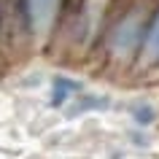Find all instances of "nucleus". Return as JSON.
I'll return each instance as SVG.
<instances>
[{
  "label": "nucleus",
  "instance_id": "nucleus-1",
  "mask_svg": "<svg viewBox=\"0 0 159 159\" xmlns=\"http://www.w3.org/2000/svg\"><path fill=\"white\" fill-rule=\"evenodd\" d=\"M151 8L154 6L143 3V0H135V3H129L127 8H121L108 22L105 33H102V51H105V57L111 62L129 65V67L138 65Z\"/></svg>",
  "mask_w": 159,
  "mask_h": 159
},
{
  "label": "nucleus",
  "instance_id": "nucleus-2",
  "mask_svg": "<svg viewBox=\"0 0 159 159\" xmlns=\"http://www.w3.org/2000/svg\"><path fill=\"white\" fill-rule=\"evenodd\" d=\"M65 3L67 0H22V16H25L27 35L33 41L51 38L62 11H65Z\"/></svg>",
  "mask_w": 159,
  "mask_h": 159
},
{
  "label": "nucleus",
  "instance_id": "nucleus-3",
  "mask_svg": "<svg viewBox=\"0 0 159 159\" xmlns=\"http://www.w3.org/2000/svg\"><path fill=\"white\" fill-rule=\"evenodd\" d=\"M138 70H159V0L154 3L148 16V25H146V38H143V49L140 57H138Z\"/></svg>",
  "mask_w": 159,
  "mask_h": 159
},
{
  "label": "nucleus",
  "instance_id": "nucleus-4",
  "mask_svg": "<svg viewBox=\"0 0 159 159\" xmlns=\"http://www.w3.org/2000/svg\"><path fill=\"white\" fill-rule=\"evenodd\" d=\"M84 84L75 81V78H67V75H54L51 81V97H49V105L51 108H62L73 94H81Z\"/></svg>",
  "mask_w": 159,
  "mask_h": 159
},
{
  "label": "nucleus",
  "instance_id": "nucleus-5",
  "mask_svg": "<svg viewBox=\"0 0 159 159\" xmlns=\"http://www.w3.org/2000/svg\"><path fill=\"white\" fill-rule=\"evenodd\" d=\"M129 116H132V121L138 127H151L159 119V111L151 102H135L132 108H129Z\"/></svg>",
  "mask_w": 159,
  "mask_h": 159
},
{
  "label": "nucleus",
  "instance_id": "nucleus-6",
  "mask_svg": "<svg viewBox=\"0 0 159 159\" xmlns=\"http://www.w3.org/2000/svg\"><path fill=\"white\" fill-rule=\"evenodd\" d=\"M86 108H108V97H94V94L81 92V100H78V105L73 108V113H81V111H86Z\"/></svg>",
  "mask_w": 159,
  "mask_h": 159
},
{
  "label": "nucleus",
  "instance_id": "nucleus-7",
  "mask_svg": "<svg viewBox=\"0 0 159 159\" xmlns=\"http://www.w3.org/2000/svg\"><path fill=\"white\" fill-rule=\"evenodd\" d=\"M0 35H3V25H0Z\"/></svg>",
  "mask_w": 159,
  "mask_h": 159
}]
</instances>
